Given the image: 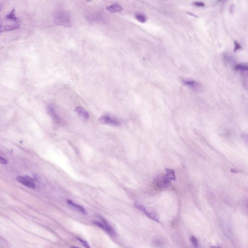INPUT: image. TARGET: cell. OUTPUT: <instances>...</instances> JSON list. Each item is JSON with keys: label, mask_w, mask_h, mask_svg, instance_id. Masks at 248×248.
Segmentation results:
<instances>
[{"label": "cell", "mask_w": 248, "mask_h": 248, "mask_svg": "<svg viewBox=\"0 0 248 248\" xmlns=\"http://www.w3.org/2000/svg\"><path fill=\"white\" fill-rule=\"evenodd\" d=\"M174 170L166 169V174L158 175L155 178L154 183L158 188L161 189H166L170 186L171 180H176Z\"/></svg>", "instance_id": "obj_1"}, {"label": "cell", "mask_w": 248, "mask_h": 248, "mask_svg": "<svg viewBox=\"0 0 248 248\" xmlns=\"http://www.w3.org/2000/svg\"><path fill=\"white\" fill-rule=\"evenodd\" d=\"M54 23L58 25L70 27L72 25V18L70 14L64 9H58L53 16Z\"/></svg>", "instance_id": "obj_2"}, {"label": "cell", "mask_w": 248, "mask_h": 248, "mask_svg": "<svg viewBox=\"0 0 248 248\" xmlns=\"http://www.w3.org/2000/svg\"><path fill=\"white\" fill-rule=\"evenodd\" d=\"M134 206L143 212L148 218L151 219V220H153L154 221H156V222L159 221V219L158 218V215L156 214V213L154 212V211L152 210L151 209H149L148 208H146L143 205L140 204L139 203H135Z\"/></svg>", "instance_id": "obj_3"}, {"label": "cell", "mask_w": 248, "mask_h": 248, "mask_svg": "<svg viewBox=\"0 0 248 248\" xmlns=\"http://www.w3.org/2000/svg\"><path fill=\"white\" fill-rule=\"evenodd\" d=\"M94 223L98 226V227L102 229L103 230H104V231L110 235V236L114 237L116 236V233L114 229L103 219H102L101 221H95L94 222Z\"/></svg>", "instance_id": "obj_4"}, {"label": "cell", "mask_w": 248, "mask_h": 248, "mask_svg": "<svg viewBox=\"0 0 248 248\" xmlns=\"http://www.w3.org/2000/svg\"><path fill=\"white\" fill-rule=\"evenodd\" d=\"M17 181L21 184L31 189H34L36 187L34 179L28 176H18L17 178Z\"/></svg>", "instance_id": "obj_5"}, {"label": "cell", "mask_w": 248, "mask_h": 248, "mask_svg": "<svg viewBox=\"0 0 248 248\" xmlns=\"http://www.w3.org/2000/svg\"><path fill=\"white\" fill-rule=\"evenodd\" d=\"M99 122L101 124L104 125H111V126H119L120 122L115 118H112L108 115L101 116L99 118Z\"/></svg>", "instance_id": "obj_6"}, {"label": "cell", "mask_w": 248, "mask_h": 248, "mask_svg": "<svg viewBox=\"0 0 248 248\" xmlns=\"http://www.w3.org/2000/svg\"><path fill=\"white\" fill-rule=\"evenodd\" d=\"M183 83L184 85L189 87V89L195 92L200 91L202 88L201 84L194 80H184L183 81Z\"/></svg>", "instance_id": "obj_7"}, {"label": "cell", "mask_w": 248, "mask_h": 248, "mask_svg": "<svg viewBox=\"0 0 248 248\" xmlns=\"http://www.w3.org/2000/svg\"><path fill=\"white\" fill-rule=\"evenodd\" d=\"M5 19L6 20L13 21L16 23H18L20 22V19L16 16V15L15 8H14L13 9L11 10L9 13L8 14L5 16Z\"/></svg>", "instance_id": "obj_8"}, {"label": "cell", "mask_w": 248, "mask_h": 248, "mask_svg": "<svg viewBox=\"0 0 248 248\" xmlns=\"http://www.w3.org/2000/svg\"><path fill=\"white\" fill-rule=\"evenodd\" d=\"M20 28V25L18 23L13 25H1V32H8L11 31L15 30Z\"/></svg>", "instance_id": "obj_9"}, {"label": "cell", "mask_w": 248, "mask_h": 248, "mask_svg": "<svg viewBox=\"0 0 248 248\" xmlns=\"http://www.w3.org/2000/svg\"><path fill=\"white\" fill-rule=\"evenodd\" d=\"M106 9L111 13H116L121 12L123 10V8L118 3H114L107 6Z\"/></svg>", "instance_id": "obj_10"}, {"label": "cell", "mask_w": 248, "mask_h": 248, "mask_svg": "<svg viewBox=\"0 0 248 248\" xmlns=\"http://www.w3.org/2000/svg\"><path fill=\"white\" fill-rule=\"evenodd\" d=\"M67 203H68V205H69V206H70L71 208H72L75 209L77 211H78L81 213L84 214H85L86 213L85 209H84L83 206H81L78 204H76V203L72 201V200L68 199L67 200Z\"/></svg>", "instance_id": "obj_11"}, {"label": "cell", "mask_w": 248, "mask_h": 248, "mask_svg": "<svg viewBox=\"0 0 248 248\" xmlns=\"http://www.w3.org/2000/svg\"><path fill=\"white\" fill-rule=\"evenodd\" d=\"M75 111L79 115L84 119H88L90 114L88 112L81 107H77L75 108Z\"/></svg>", "instance_id": "obj_12"}, {"label": "cell", "mask_w": 248, "mask_h": 248, "mask_svg": "<svg viewBox=\"0 0 248 248\" xmlns=\"http://www.w3.org/2000/svg\"><path fill=\"white\" fill-rule=\"evenodd\" d=\"M223 59L224 60V61L225 63L228 64L229 65L232 64L233 65L234 63L233 62H234V60L233 59V57L231 55H230L229 54L225 53L223 54Z\"/></svg>", "instance_id": "obj_13"}, {"label": "cell", "mask_w": 248, "mask_h": 248, "mask_svg": "<svg viewBox=\"0 0 248 248\" xmlns=\"http://www.w3.org/2000/svg\"><path fill=\"white\" fill-rule=\"evenodd\" d=\"M135 18L138 21L142 23H144L146 22L147 18L146 16L141 13H137L135 15Z\"/></svg>", "instance_id": "obj_14"}, {"label": "cell", "mask_w": 248, "mask_h": 248, "mask_svg": "<svg viewBox=\"0 0 248 248\" xmlns=\"http://www.w3.org/2000/svg\"><path fill=\"white\" fill-rule=\"evenodd\" d=\"M48 111L49 114L51 116V117L55 120H59V118L58 117L57 114L56 113L55 110H54V108L52 106H49L48 108Z\"/></svg>", "instance_id": "obj_15"}, {"label": "cell", "mask_w": 248, "mask_h": 248, "mask_svg": "<svg viewBox=\"0 0 248 248\" xmlns=\"http://www.w3.org/2000/svg\"><path fill=\"white\" fill-rule=\"evenodd\" d=\"M191 241L193 244L194 248H199L198 241V239L194 236H191Z\"/></svg>", "instance_id": "obj_16"}, {"label": "cell", "mask_w": 248, "mask_h": 248, "mask_svg": "<svg viewBox=\"0 0 248 248\" xmlns=\"http://www.w3.org/2000/svg\"><path fill=\"white\" fill-rule=\"evenodd\" d=\"M77 239H78L80 241V242H81V243L83 244V245L86 248H91L89 246V244L87 243V242L86 241L83 240V239H81L80 238H77Z\"/></svg>", "instance_id": "obj_17"}, {"label": "cell", "mask_w": 248, "mask_h": 248, "mask_svg": "<svg viewBox=\"0 0 248 248\" xmlns=\"http://www.w3.org/2000/svg\"><path fill=\"white\" fill-rule=\"evenodd\" d=\"M193 5L195 6L198 8H203L205 6V4L201 2H195L193 3Z\"/></svg>", "instance_id": "obj_18"}, {"label": "cell", "mask_w": 248, "mask_h": 248, "mask_svg": "<svg viewBox=\"0 0 248 248\" xmlns=\"http://www.w3.org/2000/svg\"><path fill=\"white\" fill-rule=\"evenodd\" d=\"M0 162L2 164H6L8 163V161H6V159H5V158H3L2 156L0 157Z\"/></svg>", "instance_id": "obj_19"}, {"label": "cell", "mask_w": 248, "mask_h": 248, "mask_svg": "<svg viewBox=\"0 0 248 248\" xmlns=\"http://www.w3.org/2000/svg\"><path fill=\"white\" fill-rule=\"evenodd\" d=\"M154 243H155V245H156L157 247H161V245H163V244H162L161 242L159 241L158 240L155 241V242H154Z\"/></svg>", "instance_id": "obj_20"}, {"label": "cell", "mask_w": 248, "mask_h": 248, "mask_svg": "<svg viewBox=\"0 0 248 248\" xmlns=\"http://www.w3.org/2000/svg\"><path fill=\"white\" fill-rule=\"evenodd\" d=\"M240 49V46L237 42L235 43V50H238Z\"/></svg>", "instance_id": "obj_21"}, {"label": "cell", "mask_w": 248, "mask_h": 248, "mask_svg": "<svg viewBox=\"0 0 248 248\" xmlns=\"http://www.w3.org/2000/svg\"><path fill=\"white\" fill-rule=\"evenodd\" d=\"M210 248H221V247H218V246H211Z\"/></svg>", "instance_id": "obj_22"}, {"label": "cell", "mask_w": 248, "mask_h": 248, "mask_svg": "<svg viewBox=\"0 0 248 248\" xmlns=\"http://www.w3.org/2000/svg\"><path fill=\"white\" fill-rule=\"evenodd\" d=\"M71 248H78V247H77L74 246V247H71Z\"/></svg>", "instance_id": "obj_23"}, {"label": "cell", "mask_w": 248, "mask_h": 248, "mask_svg": "<svg viewBox=\"0 0 248 248\" xmlns=\"http://www.w3.org/2000/svg\"><path fill=\"white\" fill-rule=\"evenodd\" d=\"M247 210H248V205H247Z\"/></svg>", "instance_id": "obj_24"}]
</instances>
